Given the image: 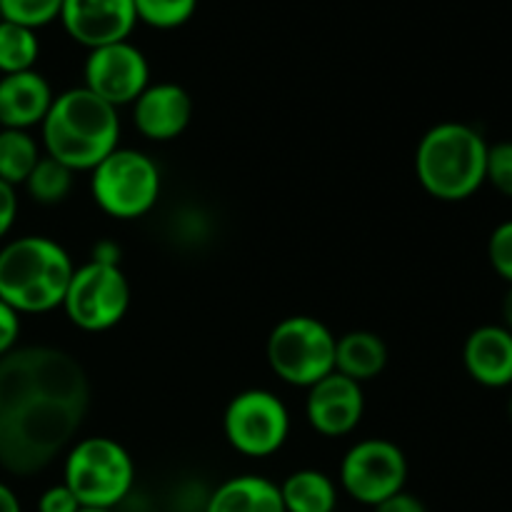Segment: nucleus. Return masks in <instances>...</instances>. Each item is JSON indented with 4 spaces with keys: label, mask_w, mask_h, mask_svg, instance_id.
Returning <instances> with one entry per match:
<instances>
[{
    "label": "nucleus",
    "mask_w": 512,
    "mask_h": 512,
    "mask_svg": "<svg viewBox=\"0 0 512 512\" xmlns=\"http://www.w3.org/2000/svg\"><path fill=\"white\" fill-rule=\"evenodd\" d=\"M488 258L495 273L512 285V220H505L490 233Z\"/></svg>",
    "instance_id": "nucleus-26"
},
{
    "label": "nucleus",
    "mask_w": 512,
    "mask_h": 512,
    "mask_svg": "<svg viewBox=\"0 0 512 512\" xmlns=\"http://www.w3.org/2000/svg\"><path fill=\"white\" fill-rule=\"evenodd\" d=\"M485 183L493 185L505 198H512V140H503L488 148Z\"/></svg>",
    "instance_id": "nucleus-25"
},
{
    "label": "nucleus",
    "mask_w": 512,
    "mask_h": 512,
    "mask_svg": "<svg viewBox=\"0 0 512 512\" xmlns=\"http://www.w3.org/2000/svg\"><path fill=\"white\" fill-rule=\"evenodd\" d=\"M133 290L120 265L88 263L75 265L60 308L65 318L83 333H105L123 323L130 310Z\"/></svg>",
    "instance_id": "nucleus-8"
},
{
    "label": "nucleus",
    "mask_w": 512,
    "mask_h": 512,
    "mask_svg": "<svg viewBox=\"0 0 512 512\" xmlns=\"http://www.w3.org/2000/svg\"><path fill=\"white\" fill-rule=\"evenodd\" d=\"M463 365L483 388L512 385V333L503 325H480L463 345Z\"/></svg>",
    "instance_id": "nucleus-16"
},
{
    "label": "nucleus",
    "mask_w": 512,
    "mask_h": 512,
    "mask_svg": "<svg viewBox=\"0 0 512 512\" xmlns=\"http://www.w3.org/2000/svg\"><path fill=\"white\" fill-rule=\"evenodd\" d=\"M40 58V40L33 28L0 20V75L35 70Z\"/></svg>",
    "instance_id": "nucleus-22"
},
{
    "label": "nucleus",
    "mask_w": 512,
    "mask_h": 512,
    "mask_svg": "<svg viewBox=\"0 0 512 512\" xmlns=\"http://www.w3.org/2000/svg\"><path fill=\"white\" fill-rule=\"evenodd\" d=\"M63 483L83 508L115 510L135 488V460L108 435L75 440L63 460Z\"/></svg>",
    "instance_id": "nucleus-5"
},
{
    "label": "nucleus",
    "mask_w": 512,
    "mask_h": 512,
    "mask_svg": "<svg viewBox=\"0 0 512 512\" xmlns=\"http://www.w3.org/2000/svg\"><path fill=\"white\" fill-rule=\"evenodd\" d=\"M335 335L313 315H288L270 330L265 360L275 378L293 388H313L335 373Z\"/></svg>",
    "instance_id": "nucleus-6"
},
{
    "label": "nucleus",
    "mask_w": 512,
    "mask_h": 512,
    "mask_svg": "<svg viewBox=\"0 0 512 512\" xmlns=\"http://www.w3.org/2000/svg\"><path fill=\"white\" fill-rule=\"evenodd\" d=\"M75 175L78 173L70 170L68 165H63L60 160L50 158V155L43 153V158L38 160L33 173H30L28 180L23 183V188L28 190L33 203L60 205L70 193H73Z\"/></svg>",
    "instance_id": "nucleus-21"
},
{
    "label": "nucleus",
    "mask_w": 512,
    "mask_h": 512,
    "mask_svg": "<svg viewBox=\"0 0 512 512\" xmlns=\"http://www.w3.org/2000/svg\"><path fill=\"white\" fill-rule=\"evenodd\" d=\"M488 140L478 128L458 120L433 125L415 148L420 188L443 203H460L485 185Z\"/></svg>",
    "instance_id": "nucleus-4"
},
{
    "label": "nucleus",
    "mask_w": 512,
    "mask_h": 512,
    "mask_svg": "<svg viewBox=\"0 0 512 512\" xmlns=\"http://www.w3.org/2000/svg\"><path fill=\"white\" fill-rule=\"evenodd\" d=\"M53 88L38 70L3 75L0 78V128H40L53 105Z\"/></svg>",
    "instance_id": "nucleus-15"
},
{
    "label": "nucleus",
    "mask_w": 512,
    "mask_h": 512,
    "mask_svg": "<svg viewBox=\"0 0 512 512\" xmlns=\"http://www.w3.org/2000/svg\"><path fill=\"white\" fill-rule=\"evenodd\" d=\"M18 218V190L0 180V240L13 230Z\"/></svg>",
    "instance_id": "nucleus-29"
},
{
    "label": "nucleus",
    "mask_w": 512,
    "mask_h": 512,
    "mask_svg": "<svg viewBox=\"0 0 512 512\" xmlns=\"http://www.w3.org/2000/svg\"><path fill=\"white\" fill-rule=\"evenodd\" d=\"M138 23L158 30H175L198 10V0H133Z\"/></svg>",
    "instance_id": "nucleus-23"
},
{
    "label": "nucleus",
    "mask_w": 512,
    "mask_h": 512,
    "mask_svg": "<svg viewBox=\"0 0 512 512\" xmlns=\"http://www.w3.org/2000/svg\"><path fill=\"white\" fill-rule=\"evenodd\" d=\"M363 415V385L340 373H330L305 395V420L323 438H345L358 428Z\"/></svg>",
    "instance_id": "nucleus-13"
},
{
    "label": "nucleus",
    "mask_w": 512,
    "mask_h": 512,
    "mask_svg": "<svg viewBox=\"0 0 512 512\" xmlns=\"http://www.w3.org/2000/svg\"><path fill=\"white\" fill-rule=\"evenodd\" d=\"M130 108L135 130L153 143L180 138L193 120V98L178 83H150Z\"/></svg>",
    "instance_id": "nucleus-14"
},
{
    "label": "nucleus",
    "mask_w": 512,
    "mask_h": 512,
    "mask_svg": "<svg viewBox=\"0 0 512 512\" xmlns=\"http://www.w3.org/2000/svg\"><path fill=\"white\" fill-rule=\"evenodd\" d=\"M150 85V63L130 40L88 50L83 65V88L113 108L133 105Z\"/></svg>",
    "instance_id": "nucleus-11"
},
{
    "label": "nucleus",
    "mask_w": 512,
    "mask_h": 512,
    "mask_svg": "<svg viewBox=\"0 0 512 512\" xmlns=\"http://www.w3.org/2000/svg\"><path fill=\"white\" fill-rule=\"evenodd\" d=\"M83 505L78 503L70 488L65 483L50 485L40 493L38 498V512H78Z\"/></svg>",
    "instance_id": "nucleus-27"
},
{
    "label": "nucleus",
    "mask_w": 512,
    "mask_h": 512,
    "mask_svg": "<svg viewBox=\"0 0 512 512\" xmlns=\"http://www.w3.org/2000/svg\"><path fill=\"white\" fill-rule=\"evenodd\" d=\"M75 263L48 235H23L0 248V300L20 315L60 308Z\"/></svg>",
    "instance_id": "nucleus-3"
},
{
    "label": "nucleus",
    "mask_w": 512,
    "mask_h": 512,
    "mask_svg": "<svg viewBox=\"0 0 512 512\" xmlns=\"http://www.w3.org/2000/svg\"><path fill=\"white\" fill-rule=\"evenodd\" d=\"M90 378L73 353L25 345L0 358V468L18 478L68 453L90 410Z\"/></svg>",
    "instance_id": "nucleus-1"
},
{
    "label": "nucleus",
    "mask_w": 512,
    "mask_h": 512,
    "mask_svg": "<svg viewBox=\"0 0 512 512\" xmlns=\"http://www.w3.org/2000/svg\"><path fill=\"white\" fill-rule=\"evenodd\" d=\"M388 345L373 330H350L335 340V373L370 383L388 368Z\"/></svg>",
    "instance_id": "nucleus-18"
},
{
    "label": "nucleus",
    "mask_w": 512,
    "mask_h": 512,
    "mask_svg": "<svg viewBox=\"0 0 512 512\" xmlns=\"http://www.w3.org/2000/svg\"><path fill=\"white\" fill-rule=\"evenodd\" d=\"M280 485L285 512H335L338 510L340 488L328 473L303 468L290 473Z\"/></svg>",
    "instance_id": "nucleus-19"
},
{
    "label": "nucleus",
    "mask_w": 512,
    "mask_h": 512,
    "mask_svg": "<svg viewBox=\"0 0 512 512\" xmlns=\"http://www.w3.org/2000/svg\"><path fill=\"white\" fill-rule=\"evenodd\" d=\"M90 260L93 263H103V265H120V245L115 240H98L90 250Z\"/></svg>",
    "instance_id": "nucleus-31"
},
{
    "label": "nucleus",
    "mask_w": 512,
    "mask_h": 512,
    "mask_svg": "<svg viewBox=\"0 0 512 512\" xmlns=\"http://www.w3.org/2000/svg\"><path fill=\"white\" fill-rule=\"evenodd\" d=\"M0 512H23L18 493L3 480H0Z\"/></svg>",
    "instance_id": "nucleus-32"
},
{
    "label": "nucleus",
    "mask_w": 512,
    "mask_h": 512,
    "mask_svg": "<svg viewBox=\"0 0 512 512\" xmlns=\"http://www.w3.org/2000/svg\"><path fill=\"white\" fill-rule=\"evenodd\" d=\"M203 512H285V505L275 480L245 473L220 483L205 498Z\"/></svg>",
    "instance_id": "nucleus-17"
},
{
    "label": "nucleus",
    "mask_w": 512,
    "mask_h": 512,
    "mask_svg": "<svg viewBox=\"0 0 512 512\" xmlns=\"http://www.w3.org/2000/svg\"><path fill=\"white\" fill-rule=\"evenodd\" d=\"M223 435L230 448L245 458H270L290 438L288 405L273 390H243L225 405Z\"/></svg>",
    "instance_id": "nucleus-9"
},
{
    "label": "nucleus",
    "mask_w": 512,
    "mask_h": 512,
    "mask_svg": "<svg viewBox=\"0 0 512 512\" xmlns=\"http://www.w3.org/2000/svg\"><path fill=\"white\" fill-rule=\"evenodd\" d=\"M0 20H3V15H0Z\"/></svg>",
    "instance_id": "nucleus-36"
},
{
    "label": "nucleus",
    "mask_w": 512,
    "mask_h": 512,
    "mask_svg": "<svg viewBox=\"0 0 512 512\" xmlns=\"http://www.w3.org/2000/svg\"><path fill=\"white\" fill-rule=\"evenodd\" d=\"M78 512H115V510H110V508H80Z\"/></svg>",
    "instance_id": "nucleus-34"
},
{
    "label": "nucleus",
    "mask_w": 512,
    "mask_h": 512,
    "mask_svg": "<svg viewBox=\"0 0 512 512\" xmlns=\"http://www.w3.org/2000/svg\"><path fill=\"white\" fill-rule=\"evenodd\" d=\"M508 415H510V420H512V398H510V403H508Z\"/></svg>",
    "instance_id": "nucleus-35"
},
{
    "label": "nucleus",
    "mask_w": 512,
    "mask_h": 512,
    "mask_svg": "<svg viewBox=\"0 0 512 512\" xmlns=\"http://www.w3.org/2000/svg\"><path fill=\"white\" fill-rule=\"evenodd\" d=\"M163 175L148 153L115 148L90 170V195L105 215L115 220L145 218L158 205Z\"/></svg>",
    "instance_id": "nucleus-7"
},
{
    "label": "nucleus",
    "mask_w": 512,
    "mask_h": 512,
    "mask_svg": "<svg viewBox=\"0 0 512 512\" xmlns=\"http://www.w3.org/2000/svg\"><path fill=\"white\" fill-rule=\"evenodd\" d=\"M338 483V488L355 503L378 508L383 500L405 490L408 458L403 448L388 438L358 440L340 460Z\"/></svg>",
    "instance_id": "nucleus-10"
},
{
    "label": "nucleus",
    "mask_w": 512,
    "mask_h": 512,
    "mask_svg": "<svg viewBox=\"0 0 512 512\" xmlns=\"http://www.w3.org/2000/svg\"><path fill=\"white\" fill-rule=\"evenodd\" d=\"M373 510L375 512H428L423 500H420L418 495L408 493V490H400V493H395L393 498L383 500V503Z\"/></svg>",
    "instance_id": "nucleus-30"
},
{
    "label": "nucleus",
    "mask_w": 512,
    "mask_h": 512,
    "mask_svg": "<svg viewBox=\"0 0 512 512\" xmlns=\"http://www.w3.org/2000/svg\"><path fill=\"white\" fill-rule=\"evenodd\" d=\"M20 328L23 325H20L18 310H13L8 303L0 300V358L18 348Z\"/></svg>",
    "instance_id": "nucleus-28"
},
{
    "label": "nucleus",
    "mask_w": 512,
    "mask_h": 512,
    "mask_svg": "<svg viewBox=\"0 0 512 512\" xmlns=\"http://www.w3.org/2000/svg\"><path fill=\"white\" fill-rule=\"evenodd\" d=\"M43 150L75 173H90L100 160L120 148L118 108L88 88H68L53 98L40 123Z\"/></svg>",
    "instance_id": "nucleus-2"
},
{
    "label": "nucleus",
    "mask_w": 512,
    "mask_h": 512,
    "mask_svg": "<svg viewBox=\"0 0 512 512\" xmlns=\"http://www.w3.org/2000/svg\"><path fill=\"white\" fill-rule=\"evenodd\" d=\"M63 0H0V15L10 23L25 25V28H43V25L58 20Z\"/></svg>",
    "instance_id": "nucleus-24"
},
{
    "label": "nucleus",
    "mask_w": 512,
    "mask_h": 512,
    "mask_svg": "<svg viewBox=\"0 0 512 512\" xmlns=\"http://www.w3.org/2000/svg\"><path fill=\"white\" fill-rule=\"evenodd\" d=\"M40 158L43 150L30 130L0 128V180L18 188L28 180Z\"/></svg>",
    "instance_id": "nucleus-20"
},
{
    "label": "nucleus",
    "mask_w": 512,
    "mask_h": 512,
    "mask_svg": "<svg viewBox=\"0 0 512 512\" xmlns=\"http://www.w3.org/2000/svg\"><path fill=\"white\" fill-rule=\"evenodd\" d=\"M500 313H503V328H508L512 333V285L508 288V293H505L503 308H500Z\"/></svg>",
    "instance_id": "nucleus-33"
},
{
    "label": "nucleus",
    "mask_w": 512,
    "mask_h": 512,
    "mask_svg": "<svg viewBox=\"0 0 512 512\" xmlns=\"http://www.w3.org/2000/svg\"><path fill=\"white\" fill-rule=\"evenodd\" d=\"M58 20L88 50L128 40L138 25L133 0H63Z\"/></svg>",
    "instance_id": "nucleus-12"
}]
</instances>
